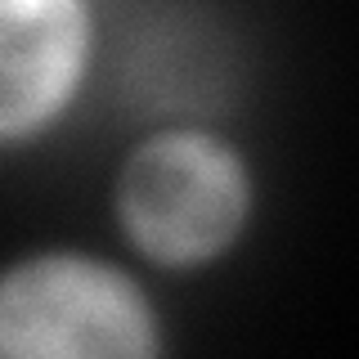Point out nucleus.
Here are the masks:
<instances>
[{
  "mask_svg": "<svg viewBox=\"0 0 359 359\" xmlns=\"http://www.w3.org/2000/svg\"><path fill=\"white\" fill-rule=\"evenodd\" d=\"M112 252L162 278H202L243 256L265 211V175L229 121L198 108L149 117L112 157Z\"/></svg>",
  "mask_w": 359,
  "mask_h": 359,
  "instance_id": "f257e3e1",
  "label": "nucleus"
},
{
  "mask_svg": "<svg viewBox=\"0 0 359 359\" xmlns=\"http://www.w3.org/2000/svg\"><path fill=\"white\" fill-rule=\"evenodd\" d=\"M0 359H175V323L121 252L41 238L0 256Z\"/></svg>",
  "mask_w": 359,
  "mask_h": 359,
  "instance_id": "f03ea898",
  "label": "nucleus"
},
{
  "mask_svg": "<svg viewBox=\"0 0 359 359\" xmlns=\"http://www.w3.org/2000/svg\"><path fill=\"white\" fill-rule=\"evenodd\" d=\"M108 50L112 14L95 0H0V162L72 126Z\"/></svg>",
  "mask_w": 359,
  "mask_h": 359,
  "instance_id": "7ed1b4c3",
  "label": "nucleus"
}]
</instances>
